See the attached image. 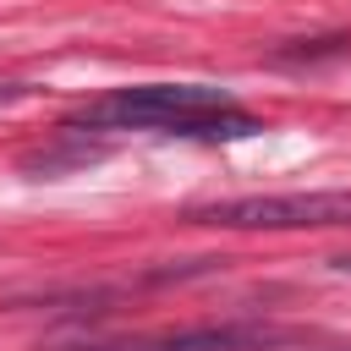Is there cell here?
Returning a JSON list of instances; mask_svg holds the SVG:
<instances>
[{
    "mask_svg": "<svg viewBox=\"0 0 351 351\" xmlns=\"http://www.w3.org/2000/svg\"><path fill=\"white\" fill-rule=\"evenodd\" d=\"M82 132H159L186 143H241L258 137L263 121L208 82H143L77 104L60 121V137H82Z\"/></svg>",
    "mask_w": 351,
    "mask_h": 351,
    "instance_id": "obj_1",
    "label": "cell"
},
{
    "mask_svg": "<svg viewBox=\"0 0 351 351\" xmlns=\"http://www.w3.org/2000/svg\"><path fill=\"white\" fill-rule=\"evenodd\" d=\"M181 219L208 230H340L351 225V192H252L197 203Z\"/></svg>",
    "mask_w": 351,
    "mask_h": 351,
    "instance_id": "obj_2",
    "label": "cell"
},
{
    "mask_svg": "<svg viewBox=\"0 0 351 351\" xmlns=\"http://www.w3.org/2000/svg\"><path fill=\"white\" fill-rule=\"evenodd\" d=\"M296 329L263 324V318H219V324H186V329H154V335H115V340H77L66 351H274L291 346Z\"/></svg>",
    "mask_w": 351,
    "mask_h": 351,
    "instance_id": "obj_3",
    "label": "cell"
},
{
    "mask_svg": "<svg viewBox=\"0 0 351 351\" xmlns=\"http://www.w3.org/2000/svg\"><path fill=\"white\" fill-rule=\"evenodd\" d=\"M346 49H351V33H335V38H302V44L274 49V66H302V60H318V55H346Z\"/></svg>",
    "mask_w": 351,
    "mask_h": 351,
    "instance_id": "obj_4",
    "label": "cell"
},
{
    "mask_svg": "<svg viewBox=\"0 0 351 351\" xmlns=\"http://www.w3.org/2000/svg\"><path fill=\"white\" fill-rule=\"evenodd\" d=\"M16 99H27V82H0V110L16 104Z\"/></svg>",
    "mask_w": 351,
    "mask_h": 351,
    "instance_id": "obj_5",
    "label": "cell"
},
{
    "mask_svg": "<svg viewBox=\"0 0 351 351\" xmlns=\"http://www.w3.org/2000/svg\"><path fill=\"white\" fill-rule=\"evenodd\" d=\"M329 269H340V274H351V252H340V258H329Z\"/></svg>",
    "mask_w": 351,
    "mask_h": 351,
    "instance_id": "obj_6",
    "label": "cell"
},
{
    "mask_svg": "<svg viewBox=\"0 0 351 351\" xmlns=\"http://www.w3.org/2000/svg\"><path fill=\"white\" fill-rule=\"evenodd\" d=\"M340 351H351V346H340Z\"/></svg>",
    "mask_w": 351,
    "mask_h": 351,
    "instance_id": "obj_7",
    "label": "cell"
}]
</instances>
